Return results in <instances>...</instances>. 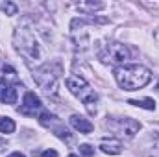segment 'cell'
<instances>
[{"instance_id":"1","label":"cell","mask_w":159,"mask_h":157,"mask_svg":"<svg viewBox=\"0 0 159 157\" xmlns=\"http://www.w3.org/2000/svg\"><path fill=\"white\" fill-rule=\"evenodd\" d=\"M115 79L124 91H137L150 83L152 72L143 65H122L115 69Z\"/></svg>"},{"instance_id":"2","label":"cell","mask_w":159,"mask_h":157,"mask_svg":"<svg viewBox=\"0 0 159 157\" xmlns=\"http://www.w3.org/2000/svg\"><path fill=\"white\" fill-rule=\"evenodd\" d=\"M67 87H69V91H70L74 96L81 98V102H83L91 111H94L93 104H96L98 96H96V92L91 89V85L81 78V76H70V78H67Z\"/></svg>"},{"instance_id":"3","label":"cell","mask_w":159,"mask_h":157,"mask_svg":"<svg viewBox=\"0 0 159 157\" xmlns=\"http://www.w3.org/2000/svg\"><path fill=\"white\" fill-rule=\"evenodd\" d=\"M15 46L28 59L39 57V44L35 41V35L30 30H26V28H17L15 30Z\"/></svg>"},{"instance_id":"4","label":"cell","mask_w":159,"mask_h":157,"mask_svg":"<svg viewBox=\"0 0 159 157\" xmlns=\"http://www.w3.org/2000/svg\"><path fill=\"white\" fill-rule=\"evenodd\" d=\"M100 59H102L104 63L120 65V63H124V61L129 59V50H128V46L122 44V43H109V44L104 48V52L100 54Z\"/></svg>"},{"instance_id":"5","label":"cell","mask_w":159,"mask_h":157,"mask_svg":"<svg viewBox=\"0 0 159 157\" xmlns=\"http://www.w3.org/2000/svg\"><path fill=\"white\" fill-rule=\"evenodd\" d=\"M34 79L37 81L41 89L48 94H54L57 89V74H54L50 70V67H41L34 72Z\"/></svg>"},{"instance_id":"6","label":"cell","mask_w":159,"mask_h":157,"mask_svg":"<svg viewBox=\"0 0 159 157\" xmlns=\"http://www.w3.org/2000/svg\"><path fill=\"white\" fill-rule=\"evenodd\" d=\"M37 107H41L39 96H35V92H26L24 100H22V107H19V111L22 115H35Z\"/></svg>"},{"instance_id":"7","label":"cell","mask_w":159,"mask_h":157,"mask_svg":"<svg viewBox=\"0 0 159 157\" xmlns=\"http://www.w3.org/2000/svg\"><path fill=\"white\" fill-rule=\"evenodd\" d=\"M70 126H72L76 131L83 133V135H87V133H91V131L94 129V126H93L87 118L80 117V115H72V117H70Z\"/></svg>"},{"instance_id":"8","label":"cell","mask_w":159,"mask_h":157,"mask_svg":"<svg viewBox=\"0 0 159 157\" xmlns=\"http://www.w3.org/2000/svg\"><path fill=\"white\" fill-rule=\"evenodd\" d=\"M119 128L120 131L126 135V137H133L137 131H139V122L135 120V118H120L119 120Z\"/></svg>"},{"instance_id":"9","label":"cell","mask_w":159,"mask_h":157,"mask_svg":"<svg viewBox=\"0 0 159 157\" xmlns=\"http://www.w3.org/2000/svg\"><path fill=\"white\" fill-rule=\"evenodd\" d=\"M100 150L104 154H109V155H119L120 152H122V144L117 139H106V141H102Z\"/></svg>"},{"instance_id":"10","label":"cell","mask_w":159,"mask_h":157,"mask_svg":"<svg viewBox=\"0 0 159 157\" xmlns=\"http://www.w3.org/2000/svg\"><path fill=\"white\" fill-rule=\"evenodd\" d=\"M2 104H17V87L7 85L2 91Z\"/></svg>"},{"instance_id":"11","label":"cell","mask_w":159,"mask_h":157,"mask_svg":"<svg viewBox=\"0 0 159 157\" xmlns=\"http://www.w3.org/2000/svg\"><path fill=\"white\" fill-rule=\"evenodd\" d=\"M15 131V122L9 117L0 118V133H13Z\"/></svg>"},{"instance_id":"12","label":"cell","mask_w":159,"mask_h":157,"mask_svg":"<svg viewBox=\"0 0 159 157\" xmlns=\"http://www.w3.org/2000/svg\"><path fill=\"white\" fill-rule=\"evenodd\" d=\"M128 104H131V105H135V107H144V109H156V102L154 100H150V98H146V100H128Z\"/></svg>"},{"instance_id":"13","label":"cell","mask_w":159,"mask_h":157,"mask_svg":"<svg viewBox=\"0 0 159 157\" xmlns=\"http://www.w3.org/2000/svg\"><path fill=\"white\" fill-rule=\"evenodd\" d=\"M39 122L43 126H46V128H50V126H54V124H59L56 115H50V113H46V111L39 115Z\"/></svg>"},{"instance_id":"14","label":"cell","mask_w":159,"mask_h":157,"mask_svg":"<svg viewBox=\"0 0 159 157\" xmlns=\"http://www.w3.org/2000/svg\"><path fill=\"white\" fill-rule=\"evenodd\" d=\"M0 7H2V11H4L6 15H17V6H15L13 2H4Z\"/></svg>"},{"instance_id":"15","label":"cell","mask_w":159,"mask_h":157,"mask_svg":"<svg viewBox=\"0 0 159 157\" xmlns=\"http://www.w3.org/2000/svg\"><path fill=\"white\" fill-rule=\"evenodd\" d=\"M80 154H83L85 157H93L94 155V148L91 144H81L80 146Z\"/></svg>"},{"instance_id":"16","label":"cell","mask_w":159,"mask_h":157,"mask_svg":"<svg viewBox=\"0 0 159 157\" xmlns=\"http://www.w3.org/2000/svg\"><path fill=\"white\" fill-rule=\"evenodd\" d=\"M150 154L154 157H159V135L156 137V141H154V144H152V150H150Z\"/></svg>"},{"instance_id":"17","label":"cell","mask_w":159,"mask_h":157,"mask_svg":"<svg viewBox=\"0 0 159 157\" xmlns=\"http://www.w3.org/2000/svg\"><path fill=\"white\" fill-rule=\"evenodd\" d=\"M41 157H57V152H54V150H46V152H43V155Z\"/></svg>"},{"instance_id":"18","label":"cell","mask_w":159,"mask_h":157,"mask_svg":"<svg viewBox=\"0 0 159 157\" xmlns=\"http://www.w3.org/2000/svg\"><path fill=\"white\" fill-rule=\"evenodd\" d=\"M7 157H24V154H20V152H15V154H11V155Z\"/></svg>"},{"instance_id":"19","label":"cell","mask_w":159,"mask_h":157,"mask_svg":"<svg viewBox=\"0 0 159 157\" xmlns=\"http://www.w3.org/2000/svg\"><path fill=\"white\" fill-rule=\"evenodd\" d=\"M6 87H7V85H6V81H4V79H0V91H4Z\"/></svg>"},{"instance_id":"20","label":"cell","mask_w":159,"mask_h":157,"mask_svg":"<svg viewBox=\"0 0 159 157\" xmlns=\"http://www.w3.org/2000/svg\"><path fill=\"white\" fill-rule=\"evenodd\" d=\"M2 148H4V142H0V150H2Z\"/></svg>"},{"instance_id":"21","label":"cell","mask_w":159,"mask_h":157,"mask_svg":"<svg viewBox=\"0 0 159 157\" xmlns=\"http://www.w3.org/2000/svg\"><path fill=\"white\" fill-rule=\"evenodd\" d=\"M69 157H78V155H74V154H70V155H69Z\"/></svg>"},{"instance_id":"22","label":"cell","mask_w":159,"mask_h":157,"mask_svg":"<svg viewBox=\"0 0 159 157\" xmlns=\"http://www.w3.org/2000/svg\"><path fill=\"white\" fill-rule=\"evenodd\" d=\"M156 89H157V91H159V83H157V87H156Z\"/></svg>"}]
</instances>
